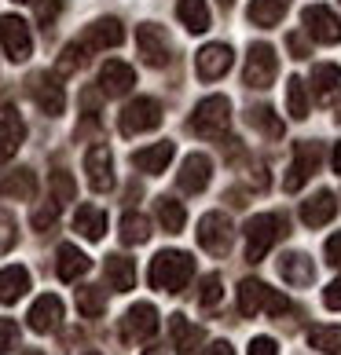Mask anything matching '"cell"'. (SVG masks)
<instances>
[{"instance_id":"6da1fadb","label":"cell","mask_w":341,"mask_h":355,"mask_svg":"<svg viewBox=\"0 0 341 355\" xmlns=\"http://www.w3.org/2000/svg\"><path fill=\"white\" fill-rule=\"evenodd\" d=\"M191 275H194V260L188 253H180V249H162V253L151 260L147 279H151L154 289H162V293H180V289L191 282Z\"/></svg>"},{"instance_id":"7a4b0ae2","label":"cell","mask_w":341,"mask_h":355,"mask_svg":"<svg viewBox=\"0 0 341 355\" xmlns=\"http://www.w3.org/2000/svg\"><path fill=\"white\" fill-rule=\"evenodd\" d=\"M286 234V216L279 213H257L250 223H246V260H265L268 249Z\"/></svg>"},{"instance_id":"3957f363","label":"cell","mask_w":341,"mask_h":355,"mask_svg":"<svg viewBox=\"0 0 341 355\" xmlns=\"http://www.w3.org/2000/svg\"><path fill=\"white\" fill-rule=\"evenodd\" d=\"M239 311L246 319H253V315L268 311V315H286L290 311V300H286L279 289H272L257 279H242L239 282Z\"/></svg>"},{"instance_id":"277c9868","label":"cell","mask_w":341,"mask_h":355,"mask_svg":"<svg viewBox=\"0 0 341 355\" xmlns=\"http://www.w3.org/2000/svg\"><path fill=\"white\" fill-rule=\"evenodd\" d=\"M228 125H231V103H228L224 96H209V99H202L199 107H194L191 121H188L191 132H194V136H206V139L224 136Z\"/></svg>"},{"instance_id":"5b68a950","label":"cell","mask_w":341,"mask_h":355,"mask_svg":"<svg viewBox=\"0 0 341 355\" xmlns=\"http://www.w3.org/2000/svg\"><path fill=\"white\" fill-rule=\"evenodd\" d=\"M162 125V103L158 99H133L128 107L122 110V132L125 136H140V132H151V128Z\"/></svg>"},{"instance_id":"8992f818","label":"cell","mask_w":341,"mask_h":355,"mask_svg":"<svg viewBox=\"0 0 341 355\" xmlns=\"http://www.w3.org/2000/svg\"><path fill=\"white\" fill-rule=\"evenodd\" d=\"M275 70H279L275 48L265 44V41L253 44V48H250V55H246V85H250V88H272Z\"/></svg>"},{"instance_id":"52a82bcc","label":"cell","mask_w":341,"mask_h":355,"mask_svg":"<svg viewBox=\"0 0 341 355\" xmlns=\"http://www.w3.org/2000/svg\"><path fill=\"white\" fill-rule=\"evenodd\" d=\"M0 44H4L11 62H26V59H30V51H33L30 26H26L19 15H4V19H0Z\"/></svg>"},{"instance_id":"ba28073f","label":"cell","mask_w":341,"mask_h":355,"mask_svg":"<svg viewBox=\"0 0 341 355\" xmlns=\"http://www.w3.org/2000/svg\"><path fill=\"white\" fill-rule=\"evenodd\" d=\"M199 245L213 257H224L231 249V223L224 213H206L199 220Z\"/></svg>"},{"instance_id":"9c48e42d","label":"cell","mask_w":341,"mask_h":355,"mask_svg":"<svg viewBox=\"0 0 341 355\" xmlns=\"http://www.w3.org/2000/svg\"><path fill=\"white\" fill-rule=\"evenodd\" d=\"M301 19H305V30L312 41H319V44H338L341 41V22L331 8H323V4H308L305 11H301Z\"/></svg>"},{"instance_id":"30bf717a","label":"cell","mask_w":341,"mask_h":355,"mask_svg":"<svg viewBox=\"0 0 341 355\" xmlns=\"http://www.w3.org/2000/svg\"><path fill=\"white\" fill-rule=\"evenodd\" d=\"M30 92H33L37 107H41L48 117H59L63 110H67V92H63V85L51 73H33L30 77Z\"/></svg>"},{"instance_id":"8fae6325","label":"cell","mask_w":341,"mask_h":355,"mask_svg":"<svg viewBox=\"0 0 341 355\" xmlns=\"http://www.w3.org/2000/svg\"><path fill=\"white\" fill-rule=\"evenodd\" d=\"M136 48H140V55H143V62H147V67H165L169 59V37L158 30V26H151V22H143L140 30H136Z\"/></svg>"},{"instance_id":"7c38bea8","label":"cell","mask_w":341,"mask_h":355,"mask_svg":"<svg viewBox=\"0 0 341 355\" xmlns=\"http://www.w3.org/2000/svg\"><path fill=\"white\" fill-rule=\"evenodd\" d=\"M125 41V26L117 22V19H96L92 26H85V33H81V44L85 51H103V48H117Z\"/></svg>"},{"instance_id":"4fadbf2b","label":"cell","mask_w":341,"mask_h":355,"mask_svg":"<svg viewBox=\"0 0 341 355\" xmlns=\"http://www.w3.org/2000/svg\"><path fill=\"white\" fill-rule=\"evenodd\" d=\"M122 334L125 340H151L158 334V308L154 304H133L122 322Z\"/></svg>"},{"instance_id":"5bb4252c","label":"cell","mask_w":341,"mask_h":355,"mask_svg":"<svg viewBox=\"0 0 341 355\" xmlns=\"http://www.w3.org/2000/svg\"><path fill=\"white\" fill-rule=\"evenodd\" d=\"M209 176H213V162H209L206 154H188L183 157V165H180V191H188V194H202L209 187Z\"/></svg>"},{"instance_id":"9a60e30c","label":"cell","mask_w":341,"mask_h":355,"mask_svg":"<svg viewBox=\"0 0 341 355\" xmlns=\"http://www.w3.org/2000/svg\"><path fill=\"white\" fill-rule=\"evenodd\" d=\"M319 168V143H297V154H294V165H290V176L283 180L286 191H301L305 180Z\"/></svg>"},{"instance_id":"2e32d148","label":"cell","mask_w":341,"mask_h":355,"mask_svg":"<svg viewBox=\"0 0 341 355\" xmlns=\"http://www.w3.org/2000/svg\"><path fill=\"white\" fill-rule=\"evenodd\" d=\"M26 139V125L15 107H0V162H8V157H15L19 147Z\"/></svg>"},{"instance_id":"e0dca14e","label":"cell","mask_w":341,"mask_h":355,"mask_svg":"<svg viewBox=\"0 0 341 355\" xmlns=\"http://www.w3.org/2000/svg\"><path fill=\"white\" fill-rule=\"evenodd\" d=\"M194 70H199L202 81H217L231 70V48L228 44H206L199 55H194Z\"/></svg>"},{"instance_id":"ac0fdd59","label":"cell","mask_w":341,"mask_h":355,"mask_svg":"<svg viewBox=\"0 0 341 355\" xmlns=\"http://www.w3.org/2000/svg\"><path fill=\"white\" fill-rule=\"evenodd\" d=\"M85 173H88V183H92V191H110L114 187V157L107 147H92L85 154Z\"/></svg>"},{"instance_id":"d6986e66","label":"cell","mask_w":341,"mask_h":355,"mask_svg":"<svg viewBox=\"0 0 341 355\" xmlns=\"http://www.w3.org/2000/svg\"><path fill=\"white\" fill-rule=\"evenodd\" d=\"M30 330L33 334H51L56 326L63 322V300L56 293H44V297H37V304L30 308Z\"/></svg>"},{"instance_id":"ffe728a7","label":"cell","mask_w":341,"mask_h":355,"mask_svg":"<svg viewBox=\"0 0 341 355\" xmlns=\"http://www.w3.org/2000/svg\"><path fill=\"white\" fill-rule=\"evenodd\" d=\"M136 85V70L128 67V62H103L99 67V88H103V96H125L128 88Z\"/></svg>"},{"instance_id":"44dd1931","label":"cell","mask_w":341,"mask_h":355,"mask_svg":"<svg viewBox=\"0 0 341 355\" xmlns=\"http://www.w3.org/2000/svg\"><path fill=\"white\" fill-rule=\"evenodd\" d=\"M173 154H176V147L165 139V143H154V147L136 150L133 154V165L140 168V173H147V176H158V173H165V165L173 162Z\"/></svg>"},{"instance_id":"7402d4cb","label":"cell","mask_w":341,"mask_h":355,"mask_svg":"<svg viewBox=\"0 0 341 355\" xmlns=\"http://www.w3.org/2000/svg\"><path fill=\"white\" fill-rule=\"evenodd\" d=\"M37 194V176L30 168H15V173L0 176V198H15V202H30Z\"/></svg>"},{"instance_id":"603a6c76","label":"cell","mask_w":341,"mask_h":355,"mask_svg":"<svg viewBox=\"0 0 341 355\" xmlns=\"http://www.w3.org/2000/svg\"><path fill=\"white\" fill-rule=\"evenodd\" d=\"M312 96H316L319 103H334L341 96V67L323 62V67L312 70Z\"/></svg>"},{"instance_id":"cb8c5ba5","label":"cell","mask_w":341,"mask_h":355,"mask_svg":"<svg viewBox=\"0 0 341 355\" xmlns=\"http://www.w3.org/2000/svg\"><path fill=\"white\" fill-rule=\"evenodd\" d=\"M88 268H92V260H88L77 245H59V253H56V271H59L63 282H77L81 275H88Z\"/></svg>"},{"instance_id":"d4e9b609","label":"cell","mask_w":341,"mask_h":355,"mask_svg":"<svg viewBox=\"0 0 341 355\" xmlns=\"http://www.w3.org/2000/svg\"><path fill=\"white\" fill-rule=\"evenodd\" d=\"M338 216V198L331 191H319L316 198H308L301 205V220L308 223V227H323V223H331Z\"/></svg>"},{"instance_id":"484cf974","label":"cell","mask_w":341,"mask_h":355,"mask_svg":"<svg viewBox=\"0 0 341 355\" xmlns=\"http://www.w3.org/2000/svg\"><path fill=\"white\" fill-rule=\"evenodd\" d=\"M26 289H30V271L11 264L0 271V304H15V300L26 297Z\"/></svg>"},{"instance_id":"4316f807","label":"cell","mask_w":341,"mask_h":355,"mask_svg":"<svg viewBox=\"0 0 341 355\" xmlns=\"http://www.w3.org/2000/svg\"><path fill=\"white\" fill-rule=\"evenodd\" d=\"M279 275H283V282H290V286H312L316 268H312V260L305 253H286L279 260Z\"/></svg>"},{"instance_id":"83f0119b","label":"cell","mask_w":341,"mask_h":355,"mask_svg":"<svg viewBox=\"0 0 341 355\" xmlns=\"http://www.w3.org/2000/svg\"><path fill=\"white\" fill-rule=\"evenodd\" d=\"M286 4H290V0H250L246 15H250V22L260 26V30H272V26H279V22H283Z\"/></svg>"},{"instance_id":"f1b7e54d","label":"cell","mask_w":341,"mask_h":355,"mask_svg":"<svg viewBox=\"0 0 341 355\" xmlns=\"http://www.w3.org/2000/svg\"><path fill=\"white\" fill-rule=\"evenodd\" d=\"M103 271H107V282L110 289H117V293H128V289L136 286V264L128 257H107V264H103Z\"/></svg>"},{"instance_id":"f546056e","label":"cell","mask_w":341,"mask_h":355,"mask_svg":"<svg viewBox=\"0 0 341 355\" xmlns=\"http://www.w3.org/2000/svg\"><path fill=\"white\" fill-rule=\"evenodd\" d=\"M74 231H81L88 242H99L103 231H107V213L96 209V205H81L77 216H74Z\"/></svg>"},{"instance_id":"4dcf8cb0","label":"cell","mask_w":341,"mask_h":355,"mask_svg":"<svg viewBox=\"0 0 341 355\" xmlns=\"http://www.w3.org/2000/svg\"><path fill=\"white\" fill-rule=\"evenodd\" d=\"M169 326H173V340H176V352L180 355H194V352H199V345L206 340V334L199 330V326H191L183 315H173Z\"/></svg>"},{"instance_id":"1f68e13d","label":"cell","mask_w":341,"mask_h":355,"mask_svg":"<svg viewBox=\"0 0 341 355\" xmlns=\"http://www.w3.org/2000/svg\"><path fill=\"white\" fill-rule=\"evenodd\" d=\"M176 15L191 33H206L209 30V8L206 0H176Z\"/></svg>"},{"instance_id":"d6a6232c","label":"cell","mask_w":341,"mask_h":355,"mask_svg":"<svg viewBox=\"0 0 341 355\" xmlns=\"http://www.w3.org/2000/svg\"><path fill=\"white\" fill-rule=\"evenodd\" d=\"M151 239V220L143 213H125L122 216V242L125 245H143Z\"/></svg>"},{"instance_id":"836d02e7","label":"cell","mask_w":341,"mask_h":355,"mask_svg":"<svg viewBox=\"0 0 341 355\" xmlns=\"http://www.w3.org/2000/svg\"><path fill=\"white\" fill-rule=\"evenodd\" d=\"M158 223L165 227V234H180L183 223H188V213L176 198H158Z\"/></svg>"},{"instance_id":"e575fe53","label":"cell","mask_w":341,"mask_h":355,"mask_svg":"<svg viewBox=\"0 0 341 355\" xmlns=\"http://www.w3.org/2000/svg\"><path fill=\"white\" fill-rule=\"evenodd\" d=\"M286 114H290L294 121H305L308 117V96H305V81H301V77L286 81Z\"/></svg>"},{"instance_id":"d590c367","label":"cell","mask_w":341,"mask_h":355,"mask_svg":"<svg viewBox=\"0 0 341 355\" xmlns=\"http://www.w3.org/2000/svg\"><path fill=\"white\" fill-rule=\"evenodd\" d=\"M308 345L326 352V355H341V330H338V326H312V330H308Z\"/></svg>"},{"instance_id":"8d00e7d4","label":"cell","mask_w":341,"mask_h":355,"mask_svg":"<svg viewBox=\"0 0 341 355\" xmlns=\"http://www.w3.org/2000/svg\"><path fill=\"white\" fill-rule=\"evenodd\" d=\"M250 125L257 128V132H265L268 139H279L283 136V117H275L272 107H253L250 110Z\"/></svg>"},{"instance_id":"74e56055","label":"cell","mask_w":341,"mask_h":355,"mask_svg":"<svg viewBox=\"0 0 341 355\" xmlns=\"http://www.w3.org/2000/svg\"><path fill=\"white\" fill-rule=\"evenodd\" d=\"M77 308H81V315H88V319H96V315L107 311V297H103V289L85 286V289H77Z\"/></svg>"},{"instance_id":"f35d334b","label":"cell","mask_w":341,"mask_h":355,"mask_svg":"<svg viewBox=\"0 0 341 355\" xmlns=\"http://www.w3.org/2000/svg\"><path fill=\"white\" fill-rule=\"evenodd\" d=\"M51 198H56V205H67V202H74L77 198V183H74V176L70 173H51Z\"/></svg>"},{"instance_id":"ab89813d","label":"cell","mask_w":341,"mask_h":355,"mask_svg":"<svg viewBox=\"0 0 341 355\" xmlns=\"http://www.w3.org/2000/svg\"><path fill=\"white\" fill-rule=\"evenodd\" d=\"M220 297H224V282H220V275H206L202 286H199V300H202V308H213Z\"/></svg>"},{"instance_id":"60d3db41","label":"cell","mask_w":341,"mask_h":355,"mask_svg":"<svg viewBox=\"0 0 341 355\" xmlns=\"http://www.w3.org/2000/svg\"><path fill=\"white\" fill-rule=\"evenodd\" d=\"M81 62H85V48L74 41V44L63 48V55H59V67H56V70H59V73H74L77 67H81Z\"/></svg>"},{"instance_id":"b9f144b4","label":"cell","mask_w":341,"mask_h":355,"mask_svg":"<svg viewBox=\"0 0 341 355\" xmlns=\"http://www.w3.org/2000/svg\"><path fill=\"white\" fill-rule=\"evenodd\" d=\"M15 239H19V234H15V220H11L4 209H0V257H4L8 249L15 245Z\"/></svg>"},{"instance_id":"7bdbcfd3","label":"cell","mask_w":341,"mask_h":355,"mask_svg":"<svg viewBox=\"0 0 341 355\" xmlns=\"http://www.w3.org/2000/svg\"><path fill=\"white\" fill-rule=\"evenodd\" d=\"M11 348H19V326L11 319H0V355H8Z\"/></svg>"},{"instance_id":"ee69618b","label":"cell","mask_w":341,"mask_h":355,"mask_svg":"<svg viewBox=\"0 0 341 355\" xmlns=\"http://www.w3.org/2000/svg\"><path fill=\"white\" fill-rule=\"evenodd\" d=\"M56 220H59V205L51 202V205H41L33 213V231H48V227H56Z\"/></svg>"},{"instance_id":"f6af8a7d","label":"cell","mask_w":341,"mask_h":355,"mask_svg":"<svg viewBox=\"0 0 341 355\" xmlns=\"http://www.w3.org/2000/svg\"><path fill=\"white\" fill-rule=\"evenodd\" d=\"M323 304L331 308V311H341V279H334L331 286L323 289Z\"/></svg>"},{"instance_id":"bcb514c9","label":"cell","mask_w":341,"mask_h":355,"mask_svg":"<svg viewBox=\"0 0 341 355\" xmlns=\"http://www.w3.org/2000/svg\"><path fill=\"white\" fill-rule=\"evenodd\" d=\"M286 44H290V55L294 59H308L312 55V48H308V41L301 33H290V37H286Z\"/></svg>"},{"instance_id":"7dc6e473","label":"cell","mask_w":341,"mask_h":355,"mask_svg":"<svg viewBox=\"0 0 341 355\" xmlns=\"http://www.w3.org/2000/svg\"><path fill=\"white\" fill-rule=\"evenodd\" d=\"M59 0H44V4L41 8H37V19H41V26H51V22H56V15H59Z\"/></svg>"},{"instance_id":"c3c4849f","label":"cell","mask_w":341,"mask_h":355,"mask_svg":"<svg viewBox=\"0 0 341 355\" xmlns=\"http://www.w3.org/2000/svg\"><path fill=\"white\" fill-rule=\"evenodd\" d=\"M250 355H279V348H275V340H272V337H253Z\"/></svg>"},{"instance_id":"681fc988","label":"cell","mask_w":341,"mask_h":355,"mask_svg":"<svg viewBox=\"0 0 341 355\" xmlns=\"http://www.w3.org/2000/svg\"><path fill=\"white\" fill-rule=\"evenodd\" d=\"M326 264L341 268V231L334 234V239H326Z\"/></svg>"},{"instance_id":"f907efd6","label":"cell","mask_w":341,"mask_h":355,"mask_svg":"<svg viewBox=\"0 0 341 355\" xmlns=\"http://www.w3.org/2000/svg\"><path fill=\"white\" fill-rule=\"evenodd\" d=\"M206 355H235V348L228 345V340H217V345H209Z\"/></svg>"},{"instance_id":"816d5d0a","label":"cell","mask_w":341,"mask_h":355,"mask_svg":"<svg viewBox=\"0 0 341 355\" xmlns=\"http://www.w3.org/2000/svg\"><path fill=\"white\" fill-rule=\"evenodd\" d=\"M334 173L341 176V143H338V147H334Z\"/></svg>"},{"instance_id":"f5cc1de1","label":"cell","mask_w":341,"mask_h":355,"mask_svg":"<svg viewBox=\"0 0 341 355\" xmlns=\"http://www.w3.org/2000/svg\"><path fill=\"white\" fill-rule=\"evenodd\" d=\"M22 355H41V352H22Z\"/></svg>"},{"instance_id":"db71d44e","label":"cell","mask_w":341,"mask_h":355,"mask_svg":"<svg viewBox=\"0 0 341 355\" xmlns=\"http://www.w3.org/2000/svg\"><path fill=\"white\" fill-rule=\"evenodd\" d=\"M15 4H30V0H15Z\"/></svg>"},{"instance_id":"11a10c76","label":"cell","mask_w":341,"mask_h":355,"mask_svg":"<svg viewBox=\"0 0 341 355\" xmlns=\"http://www.w3.org/2000/svg\"><path fill=\"white\" fill-rule=\"evenodd\" d=\"M220 4H224V8H228V4H231V0H220Z\"/></svg>"},{"instance_id":"9f6ffc18","label":"cell","mask_w":341,"mask_h":355,"mask_svg":"<svg viewBox=\"0 0 341 355\" xmlns=\"http://www.w3.org/2000/svg\"><path fill=\"white\" fill-rule=\"evenodd\" d=\"M147 355H162V352H147Z\"/></svg>"},{"instance_id":"6f0895ef","label":"cell","mask_w":341,"mask_h":355,"mask_svg":"<svg viewBox=\"0 0 341 355\" xmlns=\"http://www.w3.org/2000/svg\"><path fill=\"white\" fill-rule=\"evenodd\" d=\"M92 355H99V352H92Z\"/></svg>"}]
</instances>
